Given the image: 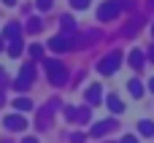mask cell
Masks as SVG:
<instances>
[{
  "instance_id": "4fadbf2b",
  "label": "cell",
  "mask_w": 154,
  "mask_h": 143,
  "mask_svg": "<svg viewBox=\"0 0 154 143\" xmlns=\"http://www.w3.org/2000/svg\"><path fill=\"white\" fill-rule=\"evenodd\" d=\"M60 24H62V30H65V32H73V30H76V19H73V16H68V14L60 19Z\"/></svg>"
},
{
  "instance_id": "7402d4cb",
  "label": "cell",
  "mask_w": 154,
  "mask_h": 143,
  "mask_svg": "<svg viewBox=\"0 0 154 143\" xmlns=\"http://www.w3.org/2000/svg\"><path fill=\"white\" fill-rule=\"evenodd\" d=\"M122 143H138V138H133V135H125V138H122Z\"/></svg>"
},
{
  "instance_id": "1f68e13d",
  "label": "cell",
  "mask_w": 154,
  "mask_h": 143,
  "mask_svg": "<svg viewBox=\"0 0 154 143\" xmlns=\"http://www.w3.org/2000/svg\"><path fill=\"white\" fill-rule=\"evenodd\" d=\"M152 32H154V27H152Z\"/></svg>"
},
{
  "instance_id": "83f0119b",
  "label": "cell",
  "mask_w": 154,
  "mask_h": 143,
  "mask_svg": "<svg viewBox=\"0 0 154 143\" xmlns=\"http://www.w3.org/2000/svg\"><path fill=\"white\" fill-rule=\"evenodd\" d=\"M3 78H5V70H0V84H3Z\"/></svg>"
},
{
  "instance_id": "d4e9b609",
  "label": "cell",
  "mask_w": 154,
  "mask_h": 143,
  "mask_svg": "<svg viewBox=\"0 0 154 143\" xmlns=\"http://www.w3.org/2000/svg\"><path fill=\"white\" fill-rule=\"evenodd\" d=\"M3 103H5V95H3V89H0V105H3Z\"/></svg>"
},
{
  "instance_id": "9a60e30c",
  "label": "cell",
  "mask_w": 154,
  "mask_h": 143,
  "mask_svg": "<svg viewBox=\"0 0 154 143\" xmlns=\"http://www.w3.org/2000/svg\"><path fill=\"white\" fill-rule=\"evenodd\" d=\"M14 108H16V111H30V108H32V100H27V97H19V100L14 103Z\"/></svg>"
},
{
  "instance_id": "ba28073f",
  "label": "cell",
  "mask_w": 154,
  "mask_h": 143,
  "mask_svg": "<svg viewBox=\"0 0 154 143\" xmlns=\"http://www.w3.org/2000/svg\"><path fill=\"white\" fill-rule=\"evenodd\" d=\"M19 35H22V24H19V22H8V24L3 27V38H8V41H19Z\"/></svg>"
},
{
  "instance_id": "277c9868",
  "label": "cell",
  "mask_w": 154,
  "mask_h": 143,
  "mask_svg": "<svg viewBox=\"0 0 154 143\" xmlns=\"http://www.w3.org/2000/svg\"><path fill=\"white\" fill-rule=\"evenodd\" d=\"M119 11H122L119 0H108V3H103V5H100L97 19H100V22H111V19H116V16H119Z\"/></svg>"
},
{
  "instance_id": "cb8c5ba5",
  "label": "cell",
  "mask_w": 154,
  "mask_h": 143,
  "mask_svg": "<svg viewBox=\"0 0 154 143\" xmlns=\"http://www.w3.org/2000/svg\"><path fill=\"white\" fill-rule=\"evenodd\" d=\"M146 57H149V59H152V62H154V43H152V46H149V54H146Z\"/></svg>"
},
{
  "instance_id": "603a6c76",
  "label": "cell",
  "mask_w": 154,
  "mask_h": 143,
  "mask_svg": "<svg viewBox=\"0 0 154 143\" xmlns=\"http://www.w3.org/2000/svg\"><path fill=\"white\" fill-rule=\"evenodd\" d=\"M70 141H73V143H81V141H84V135H81V132H76V135H73Z\"/></svg>"
},
{
  "instance_id": "ffe728a7",
  "label": "cell",
  "mask_w": 154,
  "mask_h": 143,
  "mask_svg": "<svg viewBox=\"0 0 154 143\" xmlns=\"http://www.w3.org/2000/svg\"><path fill=\"white\" fill-rule=\"evenodd\" d=\"M70 5H73V8H87L89 0H70Z\"/></svg>"
},
{
  "instance_id": "e0dca14e",
  "label": "cell",
  "mask_w": 154,
  "mask_h": 143,
  "mask_svg": "<svg viewBox=\"0 0 154 143\" xmlns=\"http://www.w3.org/2000/svg\"><path fill=\"white\" fill-rule=\"evenodd\" d=\"M41 27H43V24H41L38 16H32V19L27 22V32H41Z\"/></svg>"
},
{
  "instance_id": "9c48e42d",
  "label": "cell",
  "mask_w": 154,
  "mask_h": 143,
  "mask_svg": "<svg viewBox=\"0 0 154 143\" xmlns=\"http://www.w3.org/2000/svg\"><path fill=\"white\" fill-rule=\"evenodd\" d=\"M68 46H70V41H68L65 35H57V38L49 41V49H51V51H68Z\"/></svg>"
},
{
  "instance_id": "7a4b0ae2",
  "label": "cell",
  "mask_w": 154,
  "mask_h": 143,
  "mask_svg": "<svg viewBox=\"0 0 154 143\" xmlns=\"http://www.w3.org/2000/svg\"><path fill=\"white\" fill-rule=\"evenodd\" d=\"M32 81H35V65H30V62H27V65L19 70V78H16L14 89L24 92V89H30V87H32Z\"/></svg>"
},
{
  "instance_id": "3957f363",
  "label": "cell",
  "mask_w": 154,
  "mask_h": 143,
  "mask_svg": "<svg viewBox=\"0 0 154 143\" xmlns=\"http://www.w3.org/2000/svg\"><path fill=\"white\" fill-rule=\"evenodd\" d=\"M119 62H122V54H119V51H111V54H106V57L100 59L97 70H100L103 76H108V73H114V70L119 68Z\"/></svg>"
},
{
  "instance_id": "7c38bea8",
  "label": "cell",
  "mask_w": 154,
  "mask_h": 143,
  "mask_svg": "<svg viewBox=\"0 0 154 143\" xmlns=\"http://www.w3.org/2000/svg\"><path fill=\"white\" fill-rule=\"evenodd\" d=\"M106 103H108V108H111L114 114H122V111H125V105H122V100H119L116 95H108V100H106Z\"/></svg>"
},
{
  "instance_id": "5bb4252c",
  "label": "cell",
  "mask_w": 154,
  "mask_h": 143,
  "mask_svg": "<svg viewBox=\"0 0 154 143\" xmlns=\"http://www.w3.org/2000/svg\"><path fill=\"white\" fill-rule=\"evenodd\" d=\"M127 89H130V95H133V97H141V95H143V84H141V81H130V84H127Z\"/></svg>"
},
{
  "instance_id": "484cf974",
  "label": "cell",
  "mask_w": 154,
  "mask_h": 143,
  "mask_svg": "<svg viewBox=\"0 0 154 143\" xmlns=\"http://www.w3.org/2000/svg\"><path fill=\"white\" fill-rule=\"evenodd\" d=\"M3 3H5V5H16V0H3Z\"/></svg>"
},
{
  "instance_id": "4dcf8cb0",
  "label": "cell",
  "mask_w": 154,
  "mask_h": 143,
  "mask_svg": "<svg viewBox=\"0 0 154 143\" xmlns=\"http://www.w3.org/2000/svg\"><path fill=\"white\" fill-rule=\"evenodd\" d=\"M149 3H152V5H154V0H149Z\"/></svg>"
},
{
  "instance_id": "44dd1931",
  "label": "cell",
  "mask_w": 154,
  "mask_h": 143,
  "mask_svg": "<svg viewBox=\"0 0 154 143\" xmlns=\"http://www.w3.org/2000/svg\"><path fill=\"white\" fill-rule=\"evenodd\" d=\"M38 8H43V11L51 8V0H38Z\"/></svg>"
},
{
  "instance_id": "8992f818",
  "label": "cell",
  "mask_w": 154,
  "mask_h": 143,
  "mask_svg": "<svg viewBox=\"0 0 154 143\" xmlns=\"http://www.w3.org/2000/svg\"><path fill=\"white\" fill-rule=\"evenodd\" d=\"M3 124H5L8 130H14V132H19V130H27V119H24V116H16V114L5 116V119H3Z\"/></svg>"
},
{
  "instance_id": "d6986e66",
  "label": "cell",
  "mask_w": 154,
  "mask_h": 143,
  "mask_svg": "<svg viewBox=\"0 0 154 143\" xmlns=\"http://www.w3.org/2000/svg\"><path fill=\"white\" fill-rule=\"evenodd\" d=\"M30 57H32V59H38V57H43V46H38V43H32V46H30Z\"/></svg>"
},
{
  "instance_id": "52a82bcc",
  "label": "cell",
  "mask_w": 154,
  "mask_h": 143,
  "mask_svg": "<svg viewBox=\"0 0 154 143\" xmlns=\"http://www.w3.org/2000/svg\"><path fill=\"white\" fill-rule=\"evenodd\" d=\"M108 130H116V122H111V119H108V122H97V124L89 130V135H92V138H103Z\"/></svg>"
},
{
  "instance_id": "ac0fdd59",
  "label": "cell",
  "mask_w": 154,
  "mask_h": 143,
  "mask_svg": "<svg viewBox=\"0 0 154 143\" xmlns=\"http://www.w3.org/2000/svg\"><path fill=\"white\" fill-rule=\"evenodd\" d=\"M8 54H11V57H19V54H22V38H19V41H11Z\"/></svg>"
},
{
  "instance_id": "5b68a950",
  "label": "cell",
  "mask_w": 154,
  "mask_h": 143,
  "mask_svg": "<svg viewBox=\"0 0 154 143\" xmlns=\"http://www.w3.org/2000/svg\"><path fill=\"white\" fill-rule=\"evenodd\" d=\"M89 111L92 108H73V105H68L65 108V119L68 122H87L89 119Z\"/></svg>"
},
{
  "instance_id": "8fae6325",
  "label": "cell",
  "mask_w": 154,
  "mask_h": 143,
  "mask_svg": "<svg viewBox=\"0 0 154 143\" xmlns=\"http://www.w3.org/2000/svg\"><path fill=\"white\" fill-rule=\"evenodd\" d=\"M127 59H130V65H133L135 70H141V68H143V59H146V57H143V51H138V49H133Z\"/></svg>"
},
{
  "instance_id": "4316f807",
  "label": "cell",
  "mask_w": 154,
  "mask_h": 143,
  "mask_svg": "<svg viewBox=\"0 0 154 143\" xmlns=\"http://www.w3.org/2000/svg\"><path fill=\"white\" fill-rule=\"evenodd\" d=\"M24 143H38V141L35 138H24Z\"/></svg>"
},
{
  "instance_id": "30bf717a",
  "label": "cell",
  "mask_w": 154,
  "mask_h": 143,
  "mask_svg": "<svg viewBox=\"0 0 154 143\" xmlns=\"http://www.w3.org/2000/svg\"><path fill=\"white\" fill-rule=\"evenodd\" d=\"M87 103H89V105H97V103H100V84H89V89H87Z\"/></svg>"
},
{
  "instance_id": "f1b7e54d",
  "label": "cell",
  "mask_w": 154,
  "mask_h": 143,
  "mask_svg": "<svg viewBox=\"0 0 154 143\" xmlns=\"http://www.w3.org/2000/svg\"><path fill=\"white\" fill-rule=\"evenodd\" d=\"M149 89H152V92H154V78H152V81H149Z\"/></svg>"
},
{
  "instance_id": "6da1fadb",
  "label": "cell",
  "mask_w": 154,
  "mask_h": 143,
  "mask_svg": "<svg viewBox=\"0 0 154 143\" xmlns=\"http://www.w3.org/2000/svg\"><path fill=\"white\" fill-rule=\"evenodd\" d=\"M43 65H46V76H49V81H51L54 87H62V84L68 81V70H65V65H62L60 59H46Z\"/></svg>"
},
{
  "instance_id": "f546056e",
  "label": "cell",
  "mask_w": 154,
  "mask_h": 143,
  "mask_svg": "<svg viewBox=\"0 0 154 143\" xmlns=\"http://www.w3.org/2000/svg\"><path fill=\"white\" fill-rule=\"evenodd\" d=\"M0 49H3V38H0Z\"/></svg>"
},
{
  "instance_id": "2e32d148",
  "label": "cell",
  "mask_w": 154,
  "mask_h": 143,
  "mask_svg": "<svg viewBox=\"0 0 154 143\" xmlns=\"http://www.w3.org/2000/svg\"><path fill=\"white\" fill-rule=\"evenodd\" d=\"M138 130H141V135H146V138H149V135H154V124H152V122H146V119L138 124Z\"/></svg>"
}]
</instances>
